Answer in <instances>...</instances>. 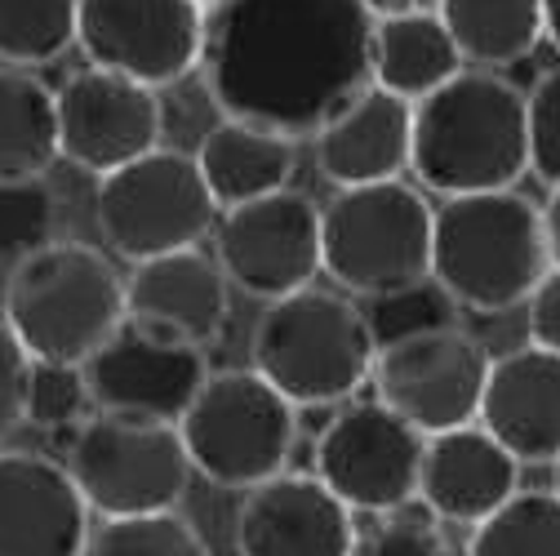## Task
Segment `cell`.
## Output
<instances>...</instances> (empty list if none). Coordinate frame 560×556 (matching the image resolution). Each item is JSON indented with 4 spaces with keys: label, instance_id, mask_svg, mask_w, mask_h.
<instances>
[{
    "label": "cell",
    "instance_id": "obj_8",
    "mask_svg": "<svg viewBox=\"0 0 560 556\" xmlns=\"http://www.w3.org/2000/svg\"><path fill=\"white\" fill-rule=\"evenodd\" d=\"M62 467L98 517L170 512L191 485V459L178 424L107 409H94L81 428H72Z\"/></svg>",
    "mask_w": 560,
    "mask_h": 556
},
{
    "label": "cell",
    "instance_id": "obj_4",
    "mask_svg": "<svg viewBox=\"0 0 560 556\" xmlns=\"http://www.w3.org/2000/svg\"><path fill=\"white\" fill-rule=\"evenodd\" d=\"M0 316L32 361L85 366L125 325V276L85 241H45L10 267Z\"/></svg>",
    "mask_w": 560,
    "mask_h": 556
},
{
    "label": "cell",
    "instance_id": "obj_33",
    "mask_svg": "<svg viewBox=\"0 0 560 556\" xmlns=\"http://www.w3.org/2000/svg\"><path fill=\"white\" fill-rule=\"evenodd\" d=\"M54 228V200L40 183H10L0 187V250L27 254L49 236Z\"/></svg>",
    "mask_w": 560,
    "mask_h": 556
},
{
    "label": "cell",
    "instance_id": "obj_25",
    "mask_svg": "<svg viewBox=\"0 0 560 556\" xmlns=\"http://www.w3.org/2000/svg\"><path fill=\"white\" fill-rule=\"evenodd\" d=\"M463 62L485 72L529 58L542 40V0H436Z\"/></svg>",
    "mask_w": 560,
    "mask_h": 556
},
{
    "label": "cell",
    "instance_id": "obj_21",
    "mask_svg": "<svg viewBox=\"0 0 560 556\" xmlns=\"http://www.w3.org/2000/svg\"><path fill=\"white\" fill-rule=\"evenodd\" d=\"M521 490V463L480 424H463L423 441L418 499L445 525H476Z\"/></svg>",
    "mask_w": 560,
    "mask_h": 556
},
{
    "label": "cell",
    "instance_id": "obj_12",
    "mask_svg": "<svg viewBox=\"0 0 560 556\" xmlns=\"http://www.w3.org/2000/svg\"><path fill=\"white\" fill-rule=\"evenodd\" d=\"M423 441L383 401H342L316 437V476L352 512H400L418 499Z\"/></svg>",
    "mask_w": 560,
    "mask_h": 556
},
{
    "label": "cell",
    "instance_id": "obj_36",
    "mask_svg": "<svg viewBox=\"0 0 560 556\" xmlns=\"http://www.w3.org/2000/svg\"><path fill=\"white\" fill-rule=\"evenodd\" d=\"M542 232H547L551 267H560V187H551V196H547V205H542Z\"/></svg>",
    "mask_w": 560,
    "mask_h": 556
},
{
    "label": "cell",
    "instance_id": "obj_34",
    "mask_svg": "<svg viewBox=\"0 0 560 556\" xmlns=\"http://www.w3.org/2000/svg\"><path fill=\"white\" fill-rule=\"evenodd\" d=\"M27 374L32 357L23 352V343L0 316V445H5L23 428V401H27Z\"/></svg>",
    "mask_w": 560,
    "mask_h": 556
},
{
    "label": "cell",
    "instance_id": "obj_5",
    "mask_svg": "<svg viewBox=\"0 0 560 556\" xmlns=\"http://www.w3.org/2000/svg\"><path fill=\"white\" fill-rule=\"evenodd\" d=\"M378 343L365 308L338 290L303 286L271 299L249 338V370H258L294 409L352 401L370 383Z\"/></svg>",
    "mask_w": 560,
    "mask_h": 556
},
{
    "label": "cell",
    "instance_id": "obj_7",
    "mask_svg": "<svg viewBox=\"0 0 560 556\" xmlns=\"http://www.w3.org/2000/svg\"><path fill=\"white\" fill-rule=\"evenodd\" d=\"M191 472L219 490H254L285 472L299 441V409L258 370L209 374L178 419Z\"/></svg>",
    "mask_w": 560,
    "mask_h": 556
},
{
    "label": "cell",
    "instance_id": "obj_31",
    "mask_svg": "<svg viewBox=\"0 0 560 556\" xmlns=\"http://www.w3.org/2000/svg\"><path fill=\"white\" fill-rule=\"evenodd\" d=\"M525 129H529V170L560 187V67L538 77V85L525 94Z\"/></svg>",
    "mask_w": 560,
    "mask_h": 556
},
{
    "label": "cell",
    "instance_id": "obj_37",
    "mask_svg": "<svg viewBox=\"0 0 560 556\" xmlns=\"http://www.w3.org/2000/svg\"><path fill=\"white\" fill-rule=\"evenodd\" d=\"M361 5L374 14V19H387V14H413V10H436V0H361Z\"/></svg>",
    "mask_w": 560,
    "mask_h": 556
},
{
    "label": "cell",
    "instance_id": "obj_3",
    "mask_svg": "<svg viewBox=\"0 0 560 556\" xmlns=\"http://www.w3.org/2000/svg\"><path fill=\"white\" fill-rule=\"evenodd\" d=\"M551 271L542 205L521 187L445 196L432 219V281L454 308L499 316L521 308Z\"/></svg>",
    "mask_w": 560,
    "mask_h": 556
},
{
    "label": "cell",
    "instance_id": "obj_20",
    "mask_svg": "<svg viewBox=\"0 0 560 556\" xmlns=\"http://www.w3.org/2000/svg\"><path fill=\"white\" fill-rule=\"evenodd\" d=\"M409 143H413V103L370 81L312 134V161L316 174L334 187H365V183L405 178Z\"/></svg>",
    "mask_w": 560,
    "mask_h": 556
},
{
    "label": "cell",
    "instance_id": "obj_38",
    "mask_svg": "<svg viewBox=\"0 0 560 556\" xmlns=\"http://www.w3.org/2000/svg\"><path fill=\"white\" fill-rule=\"evenodd\" d=\"M542 40L560 49V0H542Z\"/></svg>",
    "mask_w": 560,
    "mask_h": 556
},
{
    "label": "cell",
    "instance_id": "obj_1",
    "mask_svg": "<svg viewBox=\"0 0 560 556\" xmlns=\"http://www.w3.org/2000/svg\"><path fill=\"white\" fill-rule=\"evenodd\" d=\"M370 40L361 0H219L196 72L223 116L312 138L370 85Z\"/></svg>",
    "mask_w": 560,
    "mask_h": 556
},
{
    "label": "cell",
    "instance_id": "obj_10",
    "mask_svg": "<svg viewBox=\"0 0 560 556\" xmlns=\"http://www.w3.org/2000/svg\"><path fill=\"white\" fill-rule=\"evenodd\" d=\"M489 361L494 357L467 329L436 325L423 334L383 343L370 366V387L374 401L400 414L413 432L436 437L476 424Z\"/></svg>",
    "mask_w": 560,
    "mask_h": 556
},
{
    "label": "cell",
    "instance_id": "obj_9",
    "mask_svg": "<svg viewBox=\"0 0 560 556\" xmlns=\"http://www.w3.org/2000/svg\"><path fill=\"white\" fill-rule=\"evenodd\" d=\"M94 219L103 245L116 258L148 263L200 245L219 223V205L200 178L196 157L178 148H152L98 178Z\"/></svg>",
    "mask_w": 560,
    "mask_h": 556
},
{
    "label": "cell",
    "instance_id": "obj_30",
    "mask_svg": "<svg viewBox=\"0 0 560 556\" xmlns=\"http://www.w3.org/2000/svg\"><path fill=\"white\" fill-rule=\"evenodd\" d=\"M365 321H370V334L374 343H396V338H409V334H423V329H436V325H454V299L432 281H418V286H405V290H392V294H378V299H365Z\"/></svg>",
    "mask_w": 560,
    "mask_h": 556
},
{
    "label": "cell",
    "instance_id": "obj_6",
    "mask_svg": "<svg viewBox=\"0 0 560 556\" xmlns=\"http://www.w3.org/2000/svg\"><path fill=\"white\" fill-rule=\"evenodd\" d=\"M432 219L423 187L405 178L334 187L320 205V271L342 294L378 299L432 276Z\"/></svg>",
    "mask_w": 560,
    "mask_h": 556
},
{
    "label": "cell",
    "instance_id": "obj_11",
    "mask_svg": "<svg viewBox=\"0 0 560 556\" xmlns=\"http://www.w3.org/2000/svg\"><path fill=\"white\" fill-rule=\"evenodd\" d=\"M214 258L249 299H285L320 276V205L307 192L280 187L271 196L219 210Z\"/></svg>",
    "mask_w": 560,
    "mask_h": 556
},
{
    "label": "cell",
    "instance_id": "obj_17",
    "mask_svg": "<svg viewBox=\"0 0 560 556\" xmlns=\"http://www.w3.org/2000/svg\"><path fill=\"white\" fill-rule=\"evenodd\" d=\"M228 316H232V286L219 258L200 254V245L133 263L125 281V321H133L148 334L209 347L214 338H223Z\"/></svg>",
    "mask_w": 560,
    "mask_h": 556
},
{
    "label": "cell",
    "instance_id": "obj_19",
    "mask_svg": "<svg viewBox=\"0 0 560 556\" xmlns=\"http://www.w3.org/2000/svg\"><path fill=\"white\" fill-rule=\"evenodd\" d=\"M476 424L521 467H551L560 459V352L525 343L489 361Z\"/></svg>",
    "mask_w": 560,
    "mask_h": 556
},
{
    "label": "cell",
    "instance_id": "obj_24",
    "mask_svg": "<svg viewBox=\"0 0 560 556\" xmlns=\"http://www.w3.org/2000/svg\"><path fill=\"white\" fill-rule=\"evenodd\" d=\"M58 161V99L27 67L0 62V187L40 183Z\"/></svg>",
    "mask_w": 560,
    "mask_h": 556
},
{
    "label": "cell",
    "instance_id": "obj_13",
    "mask_svg": "<svg viewBox=\"0 0 560 556\" xmlns=\"http://www.w3.org/2000/svg\"><path fill=\"white\" fill-rule=\"evenodd\" d=\"M77 45L90 67L165 90L200 67L205 10L196 0H77Z\"/></svg>",
    "mask_w": 560,
    "mask_h": 556
},
{
    "label": "cell",
    "instance_id": "obj_22",
    "mask_svg": "<svg viewBox=\"0 0 560 556\" xmlns=\"http://www.w3.org/2000/svg\"><path fill=\"white\" fill-rule=\"evenodd\" d=\"M196 165H200V178L219 210H232V205L290 187V178L299 170V138L254 125V120L223 116L200 138Z\"/></svg>",
    "mask_w": 560,
    "mask_h": 556
},
{
    "label": "cell",
    "instance_id": "obj_14",
    "mask_svg": "<svg viewBox=\"0 0 560 556\" xmlns=\"http://www.w3.org/2000/svg\"><path fill=\"white\" fill-rule=\"evenodd\" d=\"M58 99V157L103 178L143 152L161 148L165 107L152 85L120 72L85 67L62 81Z\"/></svg>",
    "mask_w": 560,
    "mask_h": 556
},
{
    "label": "cell",
    "instance_id": "obj_32",
    "mask_svg": "<svg viewBox=\"0 0 560 556\" xmlns=\"http://www.w3.org/2000/svg\"><path fill=\"white\" fill-rule=\"evenodd\" d=\"M352 556H454V547L436 521L383 512V521H374L370 530H357Z\"/></svg>",
    "mask_w": 560,
    "mask_h": 556
},
{
    "label": "cell",
    "instance_id": "obj_27",
    "mask_svg": "<svg viewBox=\"0 0 560 556\" xmlns=\"http://www.w3.org/2000/svg\"><path fill=\"white\" fill-rule=\"evenodd\" d=\"M77 45V0H0V62L49 67Z\"/></svg>",
    "mask_w": 560,
    "mask_h": 556
},
{
    "label": "cell",
    "instance_id": "obj_18",
    "mask_svg": "<svg viewBox=\"0 0 560 556\" xmlns=\"http://www.w3.org/2000/svg\"><path fill=\"white\" fill-rule=\"evenodd\" d=\"M90 503L62 463L0 450V556H81Z\"/></svg>",
    "mask_w": 560,
    "mask_h": 556
},
{
    "label": "cell",
    "instance_id": "obj_26",
    "mask_svg": "<svg viewBox=\"0 0 560 556\" xmlns=\"http://www.w3.org/2000/svg\"><path fill=\"white\" fill-rule=\"evenodd\" d=\"M467 556H560V495L516 490L471 525Z\"/></svg>",
    "mask_w": 560,
    "mask_h": 556
},
{
    "label": "cell",
    "instance_id": "obj_2",
    "mask_svg": "<svg viewBox=\"0 0 560 556\" xmlns=\"http://www.w3.org/2000/svg\"><path fill=\"white\" fill-rule=\"evenodd\" d=\"M409 170L436 196L499 192L529 174L525 94L485 67H463L413 103Z\"/></svg>",
    "mask_w": 560,
    "mask_h": 556
},
{
    "label": "cell",
    "instance_id": "obj_40",
    "mask_svg": "<svg viewBox=\"0 0 560 556\" xmlns=\"http://www.w3.org/2000/svg\"><path fill=\"white\" fill-rule=\"evenodd\" d=\"M196 5H200V10H214V5H219V0H196Z\"/></svg>",
    "mask_w": 560,
    "mask_h": 556
},
{
    "label": "cell",
    "instance_id": "obj_35",
    "mask_svg": "<svg viewBox=\"0 0 560 556\" xmlns=\"http://www.w3.org/2000/svg\"><path fill=\"white\" fill-rule=\"evenodd\" d=\"M525 325H529L534 347L560 352V267H551L534 286V294L525 299Z\"/></svg>",
    "mask_w": 560,
    "mask_h": 556
},
{
    "label": "cell",
    "instance_id": "obj_29",
    "mask_svg": "<svg viewBox=\"0 0 560 556\" xmlns=\"http://www.w3.org/2000/svg\"><path fill=\"white\" fill-rule=\"evenodd\" d=\"M90 414H94V396H90V383H85L81 366L32 361L23 424H32L40 432H62V428H81Z\"/></svg>",
    "mask_w": 560,
    "mask_h": 556
},
{
    "label": "cell",
    "instance_id": "obj_23",
    "mask_svg": "<svg viewBox=\"0 0 560 556\" xmlns=\"http://www.w3.org/2000/svg\"><path fill=\"white\" fill-rule=\"evenodd\" d=\"M454 72H463V54L436 10L374 19V40H370V81L374 85L418 103L432 90H441Z\"/></svg>",
    "mask_w": 560,
    "mask_h": 556
},
{
    "label": "cell",
    "instance_id": "obj_39",
    "mask_svg": "<svg viewBox=\"0 0 560 556\" xmlns=\"http://www.w3.org/2000/svg\"><path fill=\"white\" fill-rule=\"evenodd\" d=\"M551 490H556V495H560V459H556V463H551Z\"/></svg>",
    "mask_w": 560,
    "mask_h": 556
},
{
    "label": "cell",
    "instance_id": "obj_28",
    "mask_svg": "<svg viewBox=\"0 0 560 556\" xmlns=\"http://www.w3.org/2000/svg\"><path fill=\"white\" fill-rule=\"evenodd\" d=\"M81 556H209L205 534L170 512H143V517H103L98 530H90Z\"/></svg>",
    "mask_w": 560,
    "mask_h": 556
},
{
    "label": "cell",
    "instance_id": "obj_15",
    "mask_svg": "<svg viewBox=\"0 0 560 556\" xmlns=\"http://www.w3.org/2000/svg\"><path fill=\"white\" fill-rule=\"evenodd\" d=\"M81 370L94 409L133 414V419L156 424H178L200 383L209 379L205 347L148 334L133 321H125Z\"/></svg>",
    "mask_w": 560,
    "mask_h": 556
},
{
    "label": "cell",
    "instance_id": "obj_16",
    "mask_svg": "<svg viewBox=\"0 0 560 556\" xmlns=\"http://www.w3.org/2000/svg\"><path fill=\"white\" fill-rule=\"evenodd\" d=\"M236 556H352L357 517L320 476L276 472L236 508Z\"/></svg>",
    "mask_w": 560,
    "mask_h": 556
}]
</instances>
